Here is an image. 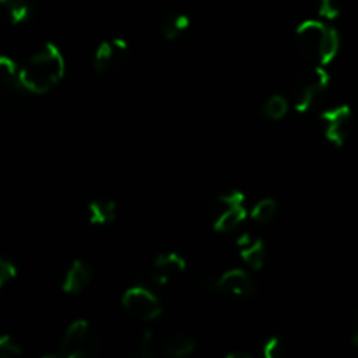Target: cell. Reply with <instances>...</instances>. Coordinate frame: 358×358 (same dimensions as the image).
Returning <instances> with one entry per match:
<instances>
[{"label":"cell","mask_w":358,"mask_h":358,"mask_svg":"<svg viewBox=\"0 0 358 358\" xmlns=\"http://www.w3.org/2000/svg\"><path fill=\"white\" fill-rule=\"evenodd\" d=\"M278 212V205H276V199L273 198H266L261 199L257 205L254 206V210L250 212V217L254 222L257 224H266L273 219Z\"/></svg>","instance_id":"obj_21"},{"label":"cell","mask_w":358,"mask_h":358,"mask_svg":"<svg viewBox=\"0 0 358 358\" xmlns=\"http://www.w3.org/2000/svg\"><path fill=\"white\" fill-rule=\"evenodd\" d=\"M122 308L140 322H152L163 313V306L156 294L142 285L131 287L122 294Z\"/></svg>","instance_id":"obj_4"},{"label":"cell","mask_w":358,"mask_h":358,"mask_svg":"<svg viewBox=\"0 0 358 358\" xmlns=\"http://www.w3.org/2000/svg\"><path fill=\"white\" fill-rule=\"evenodd\" d=\"M161 350H163L164 355L168 357H189L194 353L196 339L192 338L191 334H187V332H171V334L163 341Z\"/></svg>","instance_id":"obj_11"},{"label":"cell","mask_w":358,"mask_h":358,"mask_svg":"<svg viewBox=\"0 0 358 358\" xmlns=\"http://www.w3.org/2000/svg\"><path fill=\"white\" fill-rule=\"evenodd\" d=\"M352 108L348 105H338L322 112L320 121L329 142L338 147L345 145L352 131Z\"/></svg>","instance_id":"obj_6"},{"label":"cell","mask_w":358,"mask_h":358,"mask_svg":"<svg viewBox=\"0 0 358 358\" xmlns=\"http://www.w3.org/2000/svg\"><path fill=\"white\" fill-rule=\"evenodd\" d=\"M0 73H2V80L7 87L10 90H23L20 83V69H17L16 62L10 59L9 56H2L0 58Z\"/></svg>","instance_id":"obj_19"},{"label":"cell","mask_w":358,"mask_h":358,"mask_svg":"<svg viewBox=\"0 0 358 358\" xmlns=\"http://www.w3.org/2000/svg\"><path fill=\"white\" fill-rule=\"evenodd\" d=\"M100 353V336L86 320H76L66 327L59 352L62 358H91Z\"/></svg>","instance_id":"obj_2"},{"label":"cell","mask_w":358,"mask_h":358,"mask_svg":"<svg viewBox=\"0 0 358 358\" xmlns=\"http://www.w3.org/2000/svg\"><path fill=\"white\" fill-rule=\"evenodd\" d=\"M189 27H191V20L187 14L182 13H168L159 24L161 34L166 41H177L184 31L189 30Z\"/></svg>","instance_id":"obj_13"},{"label":"cell","mask_w":358,"mask_h":358,"mask_svg":"<svg viewBox=\"0 0 358 358\" xmlns=\"http://www.w3.org/2000/svg\"><path fill=\"white\" fill-rule=\"evenodd\" d=\"M217 292L236 297H250L255 294V282L243 269H229L215 282Z\"/></svg>","instance_id":"obj_8"},{"label":"cell","mask_w":358,"mask_h":358,"mask_svg":"<svg viewBox=\"0 0 358 358\" xmlns=\"http://www.w3.org/2000/svg\"><path fill=\"white\" fill-rule=\"evenodd\" d=\"M353 343L358 346V313L355 317V329H353Z\"/></svg>","instance_id":"obj_28"},{"label":"cell","mask_w":358,"mask_h":358,"mask_svg":"<svg viewBox=\"0 0 358 358\" xmlns=\"http://www.w3.org/2000/svg\"><path fill=\"white\" fill-rule=\"evenodd\" d=\"M91 268L84 261H73L72 266L66 271L65 280H63V292L70 296H77L83 292L91 282Z\"/></svg>","instance_id":"obj_10"},{"label":"cell","mask_w":358,"mask_h":358,"mask_svg":"<svg viewBox=\"0 0 358 358\" xmlns=\"http://www.w3.org/2000/svg\"><path fill=\"white\" fill-rule=\"evenodd\" d=\"M241 205H245V194L241 191L220 192V194L215 196L213 201L210 203V217L215 219V217L222 215L227 210H233Z\"/></svg>","instance_id":"obj_14"},{"label":"cell","mask_w":358,"mask_h":358,"mask_svg":"<svg viewBox=\"0 0 358 358\" xmlns=\"http://www.w3.org/2000/svg\"><path fill=\"white\" fill-rule=\"evenodd\" d=\"M318 14L329 21L339 17V14H341L339 0H318Z\"/></svg>","instance_id":"obj_23"},{"label":"cell","mask_w":358,"mask_h":358,"mask_svg":"<svg viewBox=\"0 0 358 358\" xmlns=\"http://www.w3.org/2000/svg\"><path fill=\"white\" fill-rule=\"evenodd\" d=\"M129 45L124 38L115 37L112 41H103L94 51L93 65L100 73L117 72L128 62Z\"/></svg>","instance_id":"obj_5"},{"label":"cell","mask_w":358,"mask_h":358,"mask_svg":"<svg viewBox=\"0 0 358 358\" xmlns=\"http://www.w3.org/2000/svg\"><path fill=\"white\" fill-rule=\"evenodd\" d=\"M247 217H248L247 208H245V205H241L233 210H227V212H224L222 215L212 219V226L217 233H231V231L236 229V227L240 226Z\"/></svg>","instance_id":"obj_15"},{"label":"cell","mask_w":358,"mask_h":358,"mask_svg":"<svg viewBox=\"0 0 358 358\" xmlns=\"http://www.w3.org/2000/svg\"><path fill=\"white\" fill-rule=\"evenodd\" d=\"M240 257L247 266L259 271L266 262V245L261 238H254V241L240 248Z\"/></svg>","instance_id":"obj_16"},{"label":"cell","mask_w":358,"mask_h":358,"mask_svg":"<svg viewBox=\"0 0 358 358\" xmlns=\"http://www.w3.org/2000/svg\"><path fill=\"white\" fill-rule=\"evenodd\" d=\"M329 80H331V76L324 65L311 66L306 72L301 73L294 86V108L299 114L310 110L315 100L327 90Z\"/></svg>","instance_id":"obj_3"},{"label":"cell","mask_w":358,"mask_h":358,"mask_svg":"<svg viewBox=\"0 0 358 358\" xmlns=\"http://www.w3.org/2000/svg\"><path fill=\"white\" fill-rule=\"evenodd\" d=\"M154 332L150 329H145V332L142 334L138 343V348H136V355L142 358H150L154 357Z\"/></svg>","instance_id":"obj_24"},{"label":"cell","mask_w":358,"mask_h":358,"mask_svg":"<svg viewBox=\"0 0 358 358\" xmlns=\"http://www.w3.org/2000/svg\"><path fill=\"white\" fill-rule=\"evenodd\" d=\"M23 353L21 346L17 345L16 339L13 336L6 334L0 338V357L10 358V357H20Z\"/></svg>","instance_id":"obj_22"},{"label":"cell","mask_w":358,"mask_h":358,"mask_svg":"<svg viewBox=\"0 0 358 358\" xmlns=\"http://www.w3.org/2000/svg\"><path fill=\"white\" fill-rule=\"evenodd\" d=\"M17 276V268L14 266V262H10L9 259L2 257L0 259V287H6L7 283L13 282Z\"/></svg>","instance_id":"obj_25"},{"label":"cell","mask_w":358,"mask_h":358,"mask_svg":"<svg viewBox=\"0 0 358 358\" xmlns=\"http://www.w3.org/2000/svg\"><path fill=\"white\" fill-rule=\"evenodd\" d=\"M287 112H289V101L283 96H280V94L269 96L264 107H262V114L269 121H280V119L285 117Z\"/></svg>","instance_id":"obj_20"},{"label":"cell","mask_w":358,"mask_h":358,"mask_svg":"<svg viewBox=\"0 0 358 358\" xmlns=\"http://www.w3.org/2000/svg\"><path fill=\"white\" fill-rule=\"evenodd\" d=\"M65 58L52 42H45L20 69V83L24 91L44 94L65 77Z\"/></svg>","instance_id":"obj_1"},{"label":"cell","mask_w":358,"mask_h":358,"mask_svg":"<svg viewBox=\"0 0 358 358\" xmlns=\"http://www.w3.org/2000/svg\"><path fill=\"white\" fill-rule=\"evenodd\" d=\"M266 358H280L283 353V343L278 336H271L268 341L264 343V348H262Z\"/></svg>","instance_id":"obj_26"},{"label":"cell","mask_w":358,"mask_h":358,"mask_svg":"<svg viewBox=\"0 0 358 358\" xmlns=\"http://www.w3.org/2000/svg\"><path fill=\"white\" fill-rule=\"evenodd\" d=\"M339 48H341V37H339V31L336 30V28L329 27L324 45H322L320 58H318V65H324V66L329 65V63L338 56Z\"/></svg>","instance_id":"obj_17"},{"label":"cell","mask_w":358,"mask_h":358,"mask_svg":"<svg viewBox=\"0 0 358 358\" xmlns=\"http://www.w3.org/2000/svg\"><path fill=\"white\" fill-rule=\"evenodd\" d=\"M226 358H254L247 352H229L226 353Z\"/></svg>","instance_id":"obj_27"},{"label":"cell","mask_w":358,"mask_h":358,"mask_svg":"<svg viewBox=\"0 0 358 358\" xmlns=\"http://www.w3.org/2000/svg\"><path fill=\"white\" fill-rule=\"evenodd\" d=\"M0 3H2L10 23H23L30 17V3H28V0H0Z\"/></svg>","instance_id":"obj_18"},{"label":"cell","mask_w":358,"mask_h":358,"mask_svg":"<svg viewBox=\"0 0 358 358\" xmlns=\"http://www.w3.org/2000/svg\"><path fill=\"white\" fill-rule=\"evenodd\" d=\"M87 217L93 226H103V224L114 222L117 217V205L112 199H98L91 201L87 206Z\"/></svg>","instance_id":"obj_12"},{"label":"cell","mask_w":358,"mask_h":358,"mask_svg":"<svg viewBox=\"0 0 358 358\" xmlns=\"http://www.w3.org/2000/svg\"><path fill=\"white\" fill-rule=\"evenodd\" d=\"M187 269V262L177 252H166V254L157 255L154 261L152 282L156 285H166L173 278L180 276Z\"/></svg>","instance_id":"obj_9"},{"label":"cell","mask_w":358,"mask_h":358,"mask_svg":"<svg viewBox=\"0 0 358 358\" xmlns=\"http://www.w3.org/2000/svg\"><path fill=\"white\" fill-rule=\"evenodd\" d=\"M329 27L318 20H308L297 27L296 30V42L299 51L306 58L315 59L318 63L320 58L322 45H324L325 35H327Z\"/></svg>","instance_id":"obj_7"}]
</instances>
